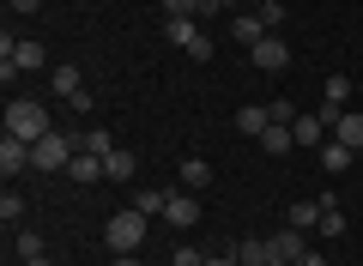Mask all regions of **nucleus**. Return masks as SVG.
<instances>
[{"mask_svg":"<svg viewBox=\"0 0 363 266\" xmlns=\"http://www.w3.org/2000/svg\"><path fill=\"white\" fill-rule=\"evenodd\" d=\"M6 133L25 140V145H37L43 133H55V127H49V109H43L37 97H13V103H6Z\"/></svg>","mask_w":363,"mask_h":266,"instance_id":"nucleus-1","label":"nucleus"},{"mask_svg":"<svg viewBox=\"0 0 363 266\" xmlns=\"http://www.w3.org/2000/svg\"><path fill=\"white\" fill-rule=\"evenodd\" d=\"M145 224H152V218H145V212H133V206H128V212H109V224H104L109 254H140V242L152 236Z\"/></svg>","mask_w":363,"mask_h":266,"instance_id":"nucleus-2","label":"nucleus"},{"mask_svg":"<svg viewBox=\"0 0 363 266\" xmlns=\"http://www.w3.org/2000/svg\"><path fill=\"white\" fill-rule=\"evenodd\" d=\"M30 157H37V176H67V164L79 157V145L67 140V133H43V140L30 145Z\"/></svg>","mask_w":363,"mask_h":266,"instance_id":"nucleus-3","label":"nucleus"},{"mask_svg":"<svg viewBox=\"0 0 363 266\" xmlns=\"http://www.w3.org/2000/svg\"><path fill=\"white\" fill-rule=\"evenodd\" d=\"M164 37L176 43L182 55H194V61H212V37L194 25V18H164Z\"/></svg>","mask_w":363,"mask_h":266,"instance_id":"nucleus-4","label":"nucleus"},{"mask_svg":"<svg viewBox=\"0 0 363 266\" xmlns=\"http://www.w3.org/2000/svg\"><path fill=\"white\" fill-rule=\"evenodd\" d=\"M248 61H255L260 73H285V67H291V43H285V37H272V31H267V37H260L255 49H248Z\"/></svg>","mask_w":363,"mask_h":266,"instance_id":"nucleus-5","label":"nucleus"},{"mask_svg":"<svg viewBox=\"0 0 363 266\" xmlns=\"http://www.w3.org/2000/svg\"><path fill=\"white\" fill-rule=\"evenodd\" d=\"M25 170H37V157H30L25 140H13V133H6V140H0V176L13 182V176H25Z\"/></svg>","mask_w":363,"mask_h":266,"instance_id":"nucleus-6","label":"nucleus"},{"mask_svg":"<svg viewBox=\"0 0 363 266\" xmlns=\"http://www.w3.org/2000/svg\"><path fill=\"white\" fill-rule=\"evenodd\" d=\"M164 224H169V230H194V224H200V200H194L188 188H182V194H169V206H164Z\"/></svg>","mask_w":363,"mask_h":266,"instance_id":"nucleus-7","label":"nucleus"},{"mask_svg":"<svg viewBox=\"0 0 363 266\" xmlns=\"http://www.w3.org/2000/svg\"><path fill=\"white\" fill-rule=\"evenodd\" d=\"M333 140L351 145V152H363V109H345V115H339V121H333Z\"/></svg>","mask_w":363,"mask_h":266,"instance_id":"nucleus-8","label":"nucleus"},{"mask_svg":"<svg viewBox=\"0 0 363 266\" xmlns=\"http://www.w3.org/2000/svg\"><path fill=\"white\" fill-rule=\"evenodd\" d=\"M133 170H140V157H133L128 145H116V152L104 157V182H133Z\"/></svg>","mask_w":363,"mask_h":266,"instance_id":"nucleus-9","label":"nucleus"},{"mask_svg":"<svg viewBox=\"0 0 363 266\" xmlns=\"http://www.w3.org/2000/svg\"><path fill=\"white\" fill-rule=\"evenodd\" d=\"M291 133H297V145H327V140H333L321 115H297V121H291Z\"/></svg>","mask_w":363,"mask_h":266,"instance_id":"nucleus-10","label":"nucleus"},{"mask_svg":"<svg viewBox=\"0 0 363 266\" xmlns=\"http://www.w3.org/2000/svg\"><path fill=\"white\" fill-rule=\"evenodd\" d=\"M267 127H272V109H260V103H242V109H236V133H255L260 140Z\"/></svg>","mask_w":363,"mask_h":266,"instance_id":"nucleus-11","label":"nucleus"},{"mask_svg":"<svg viewBox=\"0 0 363 266\" xmlns=\"http://www.w3.org/2000/svg\"><path fill=\"white\" fill-rule=\"evenodd\" d=\"M230 37L242 43V49H255V43L267 37V25H260V13H236V18H230Z\"/></svg>","mask_w":363,"mask_h":266,"instance_id":"nucleus-12","label":"nucleus"},{"mask_svg":"<svg viewBox=\"0 0 363 266\" xmlns=\"http://www.w3.org/2000/svg\"><path fill=\"white\" fill-rule=\"evenodd\" d=\"M230 254H236V266H267V260H272V242H260V236H242Z\"/></svg>","mask_w":363,"mask_h":266,"instance_id":"nucleus-13","label":"nucleus"},{"mask_svg":"<svg viewBox=\"0 0 363 266\" xmlns=\"http://www.w3.org/2000/svg\"><path fill=\"white\" fill-rule=\"evenodd\" d=\"M351 157H357V152H351V145H339V140H327V145H321V170H327V176H345Z\"/></svg>","mask_w":363,"mask_h":266,"instance_id":"nucleus-14","label":"nucleus"},{"mask_svg":"<svg viewBox=\"0 0 363 266\" xmlns=\"http://www.w3.org/2000/svg\"><path fill=\"white\" fill-rule=\"evenodd\" d=\"M164 206H169V188H133V212L164 218Z\"/></svg>","mask_w":363,"mask_h":266,"instance_id":"nucleus-15","label":"nucleus"},{"mask_svg":"<svg viewBox=\"0 0 363 266\" xmlns=\"http://www.w3.org/2000/svg\"><path fill=\"white\" fill-rule=\"evenodd\" d=\"M291 145H297V133H291V127H285V121H272V127H267V133H260V152H272V157H285V152H291Z\"/></svg>","mask_w":363,"mask_h":266,"instance_id":"nucleus-16","label":"nucleus"},{"mask_svg":"<svg viewBox=\"0 0 363 266\" xmlns=\"http://www.w3.org/2000/svg\"><path fill=\"white\" fill-rule=\"evenodd\" d=\"M176 176H182V188H188V194H200V188L212 182V170H206V157H182Z\"/></svg>","mask_w":363,"mask_h":266,"instance_id":"nucleus-17","label":"nucleus"},{"mask_svg":"<svg viewBox=\"0 0 363 266\" xmlns=\"http://www.w3.org/2000/svg\"><path fill=\"white\" fill-rule=\"evenodd\" d=\"M272 260H291V266H297L303 260V230H279V236H272Z\"/></svg>","mask_w":363,"mask_h":266,"instance_id":"nucleus-18","label":"nucleus"},{"mask_svg":"<svg viewBox=\"0 0 363 266\" xmlns=\"http://www.w3.org/2000/svg\"><path fill=\"white\" fill-rule=\"evenodd\" d=\"M67 182H104V157H91V152H79L73 164H67Z\"/></svg>","mask_w":363,"mask_h":266,"instance_id":"nucleus-19","label":"nucleus"},{"mask_svg":"<svg viewBox=\"0 0 363 266\" xmlns=\"http://www.w3.org/2000/svg\"><path fill=\"white\" fill-rule=\"evenodd\" d=\"M321 212H327L321 200H297L291 206V230H321Z\"/></svg>","mask_w":363,"mask_h":266,"instance_id":"nucleus-20","label":"nucleus"},{"mask_svg":"<svg viewBox=\"0 0 363 266\" xmlns=\"http://www.w3.org/2000/svg\"><path fill=\"white\" fill-rule=\"evenodd\" d=\"M55 91H61V97H73V91H85V73H79L73 61H61V67H55Z\"/></svg>","mask_w":363,"mask_h":266,"instance_id":"nucleus-21","label":"nucleus"},{"mask_svg":"<svg viewBox=\"0 0 363 266\" xmlns=\"http://www.w3.org/2000/svg\"><path fill=\"white\" fill-rule=\"evenodd\" d=\"M79 152H91V157H109V152H116V140H109L104 127H91V133H79Z\"/></svg>","mask_w":363,"mask_h":266,"instance_id":"nucleus-22","label":"nucleus"},{"mask_svg":"<svg viewBox=\"0 0 363 266\" xmlns=\"http://www.w3.org/2000/svg\"><path fill=\"white\" fill-rule=\"evenodd\" d=\"M13 242H18V260H37V254H49V242H43L37 230H18Z\"/></svg>","mask_w":363,"mask_h":266,"instance_id":"nucleus-23","label":"nucleus"},{"mask_svg":"<svg viewBox=\"0 0 363 266\" xmlns=\"http://www.w3.org/2000/svg\"><path fill=\"white\" fill-rule=\"evenodd\" d=\"M206 0H164V18H200Z\"/></svg>","mask_w":363,"mask_h":266,"instance_id":"nucleus-24","label":"nucleus"},{"mask_svg":"<svg viewBox=\"0 0 363 266\" xmlns=\"http://www.w3.org/2000/svg\"><path fill=\"white\" fill-rule=\"evenodd\" d=\"M0 218H6V224H18V218H25V194H18V188L0 194Z\"/></svg>","mask_w":363,"mask_h":266,"instance_id":"nucleus-25","label":"nucleus"},{"mask_svg":"<svg viewBox=\"0 0 363 266\" xmlns=\"http://www.w3.org/2000/svg\"><path fill=\"white\" fill-rule=\"evenodd\" d=\"M169 266H212V260H206V248H194V242H182V248L169 254Z\"/></svg>","mask_w":363,"mask_h":266,"instance_id":"nucleus-26","label":"nucleus"},{"mask_svg":"<svg viewBox=\"0 0 363 266\" xmlns=\"http://www.w3.org/2000/svg\"><path fill=\"white\" fill-rule=\"evenodd\" d=\"M255 13H260V25H267V31H279V25H285V6H279V0H267V6H255Z\"/></svg>","mask_w":363,"mask_h":266,"instance_id":"nucleus-27","label":"nucleus"},{"mask_svg":"<svg viewBox=\"0 0 363 266\" xmlns=\"http://www.w3.org/2000/svg\"><path fill=\"white\" fill-rule=\"evenodd\" d=\"M297 266H327V260H321V254H315V248H303V260H297Z\"/></svg>","mask_w":363,"mask_h":266,"instance_id":"nucleus-28","label":"nucleus"},{"mask_svg":"<svg viewBox=\"0 0 363 266\" xmlns=\"http://www.w3.org/2000/svg\"><path fill=\"white\" fill-rule=\"evenodd\" d=\"M37 6H43V0H13V13H37Z\"/></svg>","mask_w":363,"mask_h":266,"instance_id":"nucleus-29","label":"nucleus"},{"mask_svg":"<svg viewBox=\"0 0 363 266\" xmlns=\"http://www.w3.org/2000/svg\"><path fill=\"white\" fill-rule=\"evenodd\" d=\"M109 266H140V260H133V254H116V260H109Z\"/></svg>","mask_w":363,"mask_h":266,"instance_id":"nucleus-30","label":"nucleus"},{"mask_svg":"<svg viewBox=\"0 0 363 266\" xmlns=\"http://www.w3.org/2000/svg\"><path fill=\"white\" fill-rule=\"evenodd\" d=\"M212 266H236V254H218V260H212Z\"/></svg>","mask_w":363,"mask_h":266,"instance_id":"nucleus-31","label":"nucleus"},{"mask_svg":"<svg viewBox=\"0 0 363 266\" xmlns=\"http://www.w3.org/2000/svg\"><path fill=\"white\" fill-rule=\"evenodd\" d=\"M25 266H55V260H49V254H37V260H25Z\"/></svg>","mask_w":363,"mask_h":266,"instance_id":"nucleus-32","label":"nucleus"},{"mask_svg":"<svg viewBox=\"0 0 363 266\" xmlns=\"http://www.w3.org/2000/svg\"><path fill=\"white\" fill-rule=\"evenodd\" d=\"M267 266H291V260H267Z\"/></svg>","mask_w":363,"mask_h":266,"instance_id":"nucleus-33","label":"nucleus"},{"mask_svg":"<svg viewBox=\"0 0 363 266\" xmlns=\"http://www.w3.org/2000/svg\"><path fill=\"white\" fill-rule=\"evenodd\" d=\"M248 6H267V0H248Z\"/></svg>","mask_w":363,"mask_h":266,"instance_id":"nucleus-34","label":"nucleus"},{"mask_svg":"<svg viewBox=\"0 0 363 266\" xmlns=\"http://www.w3.org/2000/svg\"><path fill=\"white\" fill-rule=\"evenodd\" d=\"M206 18H212V0H206Z\"/></svg>","mask_w":363,"mask_h":266,"instance_id":"nucleus-35","label":"nucleus"},{"mask_svg":"<svg viewBox=\"0 0 363 266\" xmlns=\"http://www.w3.org/2000/svg\"><path fill=\"white\" fill-rule=\"evenodd\" d=\"M357 164H363V152H357Z\"/></svg>","mask_w":363,"mask_h":266,"instance_id":"nucleus-36","label":"nucleus"}]
</instances>
